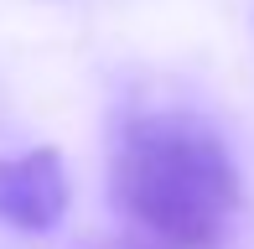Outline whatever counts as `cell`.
<instances>
[{"mask_svg": "<svg viewBox=\"0 0 254 249\" xmlns=\"http://www.w3.org/2000/svg\"><path fill=\"white\" fill-rule=\"evenodd\" d=\"M114 208L177 249L218 244L239 218V166L213 124L187 109H130L109 156Z\"/></svg>", "mask_w": 254, "mask_h": 249, "instance_id": "cell-1", "label": "cell"}, {"mask_svg": "<svg viewBox=\"0 0 254 249\" xmlns=\"http://www.w3.org/2000/svg\"><path fill=\"white\" fill-rule=\"evenodd\" d=\"M67 213V172L57 151L0 156V223L21 234H52Z\"/></svg>", "mask_w": 254, "mask_h": 249, "instance_id": "cell-2", "label": "cell"}]
</instances>
